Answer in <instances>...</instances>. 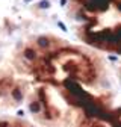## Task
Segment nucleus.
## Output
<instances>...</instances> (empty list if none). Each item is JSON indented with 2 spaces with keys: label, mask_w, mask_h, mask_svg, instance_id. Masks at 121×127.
<instances>
[{
  "label": "nucleus",
  "mask_w": 121,
  "mask_h": 127,
  "mask_svg": "<svg viewBox=\"0 0 121 127\" xmlns=\"http://www.w3.org/2000/svg\"><path fill=\"white\" fill-rule=\"evenodd\" d=\"M73 11L86 44L121 53V0H73Z\"/></svg>",
  "instance_id": "nucleus-1"
}]
</instances>
